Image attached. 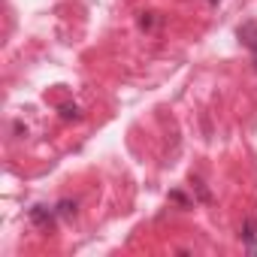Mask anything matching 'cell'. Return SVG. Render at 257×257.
I'll use <instances>...</instances> for the list:
<instances>
[{
	"label": "cell",
	"instance_id": "obj_1",
	"mask_svg": "<svg viewBox=\"0 0 257 257\" xmlns=\"http://www.w3.org/2000/svg\"><path fill=\"white\" fill-rule=\"evenodd\" d=\"M239 43L251 52V61H254V70H257V22H245L239 31H236Z\"/></svg>",
	"mask_w": 257,
	"mask_h": 257
},
{
	"label": "cell",
	"instance_id": "obj_2",
	"mask_svg": "<svg viewBox=\"0 0 257 257\" xmlns=\"http://www.w3.org/2000/svg\"><path fill=\"white\" fill-rule=\"evenodd\" d=\"M28 215H31V224H37V227H52V224L58 221L55 206H46V203H37Z\"/></svg>",
	"mask_w": 257,
	"mask_h": 257
},
{
	"label": "cell",
	"instance_id": "obj_3",
	"mask_svg": "<svg viewBox=\"0 0 257 257\" xmlns=\"http://www.w3.org/2000/svg\"><path fill=\"white\" fill-rule=\"evenodd\" d=\"M239 239L245 242V248H248L251 254H257V218H248V221L242 224V230H239Z\"/></svg>",
	"mask_w": 257,
	"mask_h": 257
},
{
	"label": "cell",
	"instance_id": "obj_4",
	"mask_svg": "<svg viewBox=\"0 0 257 257\" xmlns=\"http://www.w3.org/2000/svg\"><path fill=\"white\" fill-rule=\"evenodd\" d=\"M55 212H58V218H73V215H76V200H61V203H55Z\"/></svg>",
	"mask_w": 257,
	"mask_h": 257
},
{
	"label": "cell",
	"instance_id": "obj_5",
	"mask_svg": "<svg viewBox=\"0 0 257 257\" xmlns=\"http://www.w3.org/2000/svg\"><path fill=\"white\" fill-rule=\"evenodd\" d=\"M61 118H67V121H70V118H73V121H79V118H82V112H79V106H70V103H67V106H61Z\"/></svg>",
	"mask_w": 257,
	"mask_h": 257
},
{
	"label": "cell",
	"instance_id": "obj_6",
	"mask_svg": "<svg viewBox=\"0 0 257 257\" xmlns=\"http://www.w3.org/2000/svg\"><path fill=\"white\" fill-rule=\"evenodd\" d=\"M191 185H194V188H197V194H200V200H203V203H209V200H212V194H209V191H206V185H203V182H200V179H191Z\"/></svg>",
	"mask_w": 257,
	"mask_h": 257
},
{
	"label": "cell",
	"instance_id": "obj_7",
	"mask_svg": "<svg viewBox=\"0 0 257 257\" xmlns=\"http://www.w3.org/2000/svg\"><path fill=\"white\" fill-rule=\"evenodd\" d=\"M170 200H173V203H179V206H191V200H188L182 191H173V194H170Z\"/></svg>",
	"mask_w": 257,
	"mask_h": 257
},
{
	"label": "cell",
	"instance_id": "obj_8",
	"mask_svg": "<svg viewBox=\"0 0 257 257\" xmlns=\"http://www.w3.org/2000/svg\"><path fill=\"white\" fill-rule=\"evenodd\" d=\"M140 28H143V31H152V28H155V19H152V13H146V16L140 19Z\"/></svg>",
	"mask_w": 257,
	"mask_h": 257
},
{
	"label": "cell",
	"instance_id": "obj_9",
	"mask_svg": "<svg viewBox=\"0 0 257 257\" xmlns=\"http://www.w3.org/2000/svg\"><path fill=\"white\" fill-rule=\"evenodd\" d=\"M209 4H218V0H209Z\"/></svg>",
	"mask_w": 257,
	"mask_h": 257
}]
</instances>
